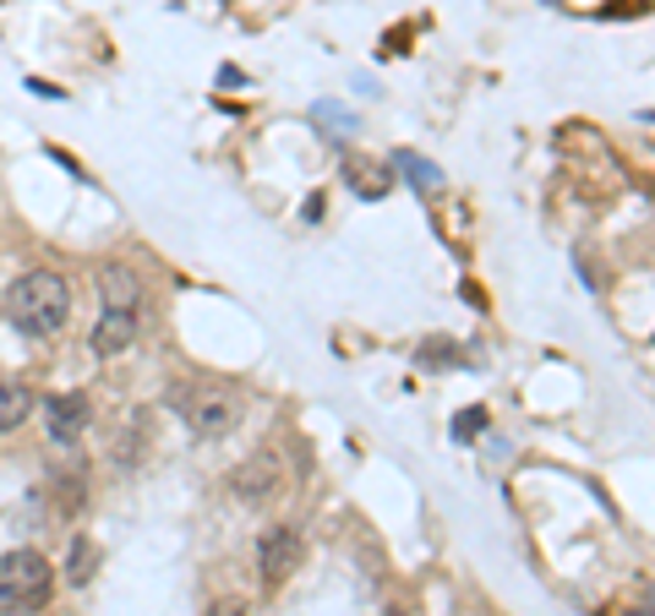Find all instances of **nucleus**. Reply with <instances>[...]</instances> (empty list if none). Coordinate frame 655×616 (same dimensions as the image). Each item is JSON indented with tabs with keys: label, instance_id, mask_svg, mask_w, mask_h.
I'll return each mask as SVG.
<instances>
[{
	"label": "nucleus",
	"instance_id": "1",
	"mask_svg": "<svg viewBox=\"0 0 655 616\" xmlns=\"http://www.w3.org/2000/svg\"><path fill=\"white\" fill-rule=\"evenodd\" d=\"M6 316L28 339H56L66 327V316H71V284H66L61 273H50V267H33V273H22L11 284Z\"/></svg>",
	"mask_w": 655,
	"mask_h": 616
},
{
	"label": "nucleus",
	"instance_id": "2",
	"mask_svg": "<svg viewBox=\"0 0 655 616\" xmlns=\"http://www.w3.org/2000/svg\"><path fill=\"white\" fill-rule=\"evenodd\" d=\"M175 410L187 421V432L196 442H224L246 421V398L235 387H192V393H175Z\"/></svg>",
	"mask_w": 655,
	"mask_h": 616
},
{
	"label": "nucleus",
	"instance_id": "3",
	"mask_svg": "<svg viewBox=\"0 0 655 616\" xmlns=\"http://www.w3.org/2000/svg\"><path fill=\"white\" fill-rule=\"evenodd\" d=\"M56 589V573L39 552H6L0 556V606L6 612H39Z\"/></svg>",
	"mask_w": 655,
	"mask_h": 616
},
{
	"label": "nucleus",
	"instance_id": "4",
	"mask_svg": "<svg viewBox=\"0 0 655 616\" xmlns=\"http://www.w3.org/2000/svg\"><path fill=\"white\" fill-rule=\"evenodd\" d=\"M301 556H306V541H301V529H295V524H273V529H262V541H258L262 584H268V589H279V584L301 567Z\"/></svg>",
	"mask_w": 655,
	"mask_h": 616
},
{
	"label": "nucleus",
	"instance_id": "5",
	"mask_svg": "<svg viewBox=\"0 0 655 616\" xmlns=\"http://www.w3.org/2000/svg\"><path fill=\"white\" fill-rule=\"evenodd\" d=\"M279 486H284V464H279V453H252L246 464L230 469V492H235V502H246V507L273 502Z\"/></svg>",
	"mask_w": 655,
	"mask_h": 616
},
{
	"label": "nucleus",
	"instance_id": "6",
	"mask_svg": "<svg viewBox=\"0 0 655 616\" xmlns=\"http://www.w3.org/2000/svg\"><path fill=\"white\" fill-rule=\"evenodd\" d=\"M88 421H93L88 393H50V398H44V426H50V442L71 447L77 436L88 432Z\"/></svg>",
	"mask_w": 655,
	"mask_h": 616
},
{
	"label": "nucleus",
	"instance_id": "7",
	"mask_svg": "<svg viewBox=\"0 0 655 616\" xmlns=\"http://www.w3.org/2000/svg\"><path fill=\"white\" fill-rule=\"evenodd\" d=\"M131 339H137V311H104L93 322V333H88V350L99 361H110V355H127Z\"/></svg>",
	"mask_w": 655,
	"mask_h": 616
},
{
	"label": "nucleus",
	"instance_id": "8",
	"mask_svg": "<svg viewBox=\"0 0 655 616\" xmlns=\"http://www.w3.org/2000/svg\"><path fill=\"white\" fill-rule=\"evenodd\" d=\"M339 175L350 181V191H355V196H366V202L389 196V185H393L389 164H377V159H366V153H344V159H339Z\"/></svg>",
	"mask_w": 655,
	"mask_h": 616
},
{
	"label": "nucleus",
	"instance_id": "9",
	"mask_svg": "<svg viewBox=\"0 0 655 616\" xmlns=\"http://www.w3.org/2000/svg\"><path fill=\"white\" fill-rule=\"evenodd\" d=\"M99 301H104V311H137L142 306V284H137V273H131L127 262L99 267Z\"/></svg>",
	"mask_w": 655,
	"mask_h": 616
},
{
	"label": "nucleus",
	"instance_id": "10",
	"mask_svg": "<svg viewBox=\"0 0 655 616\" xmlns=\"http://www.w3.org/2000/svg\"><path fill=\"white\" fill-rule=\"evenodd\" d=\"M142 447H148V410H131L127 421H121V432H115L110 458H115L121 469H137V464H142Z\"/></svg>",
	"mask_w": 655,
	"mask_h": 616
},
{
	"label": "nucleus",
	"instance_id": "11",
	"mask_svg": "<svg viewBox=\"0 0 655 616\" xmlns=\"http://www.w3.org/2000/svg\"><path fill=\"white\" fill-rule=\"evenodd\" d=\"M393 170H399L404 181L415 185L421 196H437V191H443V170H437L432 159H421V153H410V148H404V153H393Z\"/></svg>",
	"mask_w": 655,
	"mask_h": 616
},
{
	"label": "nucleus",
	"instance_id": "12",
	"mask_svg": "<svg viewBox=\"0 0 655 616\" xmlns=\"http://www.w3.org/2000/svg\"><path fill=\"white\" fill-rule=\"evenodd\" d=\"M93 573H99V546L88 535H71L66 541V584L82 589V584H93Z\"/></svg>",
	"mask_w": 655,
	"mask_h": 616
},
{
	"label": "nucleus",
	"instance_id": "13",
	"mask_svg": "<svg viewBox=\"0 0 655 616\" xmlns=\"http://www.w3.org/2000/svg\"><path fill=\"white\" fill-rule=\"evenodd\" d=\"M28 415H33V393L22 382H0V436L17 432Z\"/></svg>",
	"mask_w": 655,
	"mask_h": 616
},
{
	"label": "nucleus",
	"instance_id": "14",
	"mask_svg": "<svg viewBox=\"0 0 655 616\" xmlns=\"http://www.w3.org/2000/svg\"><path fill=\"white\" fill-rule=\"evenodd\" d=\"M415 361H421V366H432V371H449V366H458V361H464V350H458L454 339H426V344L415 350Z\"/></svg>",
	"mask_w": 655,
	"mask_h": 616
},
{
	"label": "nucleus",
	"instance_id": "15",
	"mask_svg": "<svg viewBox=\"0 0 655 616\" xmlns=\"http://www.w3.org/2000/svg\"><path fill=\"white\" fill-rule=\"evenodd\" d=\"M481 432H486V410H464V415L454 421V436H458V442H475Z\"/></svg>",
	"mask_w": 655,
	"mask_h": 616
},
{
	"label": "nucleus",
	"instance_id": "16",
	"mask_svg": "<svg viewBox=\"0 0 655 616\" xmlns=\"http://www.w3.org/2000/svg\"><path fill=\"white\" fill-rule=\"evenodd\" d=\"M323 191H312V196H306V208H301V219H306V224H318V219H323Z\"/></svg>",
	"mask_w": 655,
	"mask_h": 616
},
{
	"label": "nucleus",
	"instance_id": "17",
	"mask_svg": "<svg viewBox=\"0 0 655 616\" xmlns=\"http://www.w3.org/2000/svg\"><path fill=\"white\" fill-rule=\"evenodd\" d=\"M208 616H246V600H213Z\"/></svg>",
	"mask_w": 655,
	"mask_h": 616
},
{
	"label": "nucleus",
	"instance_id": "18",
	"mask_svg": "<svg viewBox=\"0 0 655 616\" xmlns=\"http://www.w3.org/2000/svg\"><path fill=\"white\" fill-rule=\"evenodd\" d=\"M28 88H33V93H39V99H61V88H50V82H44V77H28Z\"/></svg>",
	"mask_w": 655,
	"mask_h": 616
}]
</instances>
